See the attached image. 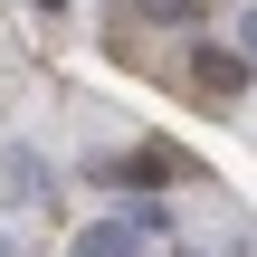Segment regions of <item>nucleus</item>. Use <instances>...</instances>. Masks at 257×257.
Instances as JSON below:
<instances>
[{
    "mask_svg": "<svg viewBox=\"0 0 257 257\" xmlns=\"http://www.w3.org/2000/svg\"><path fill=\"white\" fill-rule=\"evenodd\" d=\"M0 257H19V248H10V238H0Z\"/></svg>",
    "mask_w": 257,
    "mask_h": 257,
    "instance_id": "obj_8",
    "label": "nucleus"
},
{
    "mask_svg": "<svg viewBox=\"0 0 257 257\" xmlns=\"http://www.w3.org/2000/svg\"><path fill=\"white\" fill-rule=\"evenodd\" d=\"M0 191H10V200H48L57 181L38 172V153H29V143H10V153H0Z\"/></svg>",
    "mask_w": 257,
    "mask_h": 257,
    "instance_id": "obj_3",
    "label": "nucleus"
},
{
    "mask_svg": "<svg viewBox=\"0 0 257 257\" xmlns=\"http://www.w3.org/2000/svg\"><path fill=\"white\" fill-rule=\"evenodd\" d=\"M143 238L124 229V219H95V229H76V257H134Z\"/></svg>",
    "mask_w": 257,
    "mask_h": 257,
    "instance_id": "obj_4",
    "label": "nucleus"
},
{
    "mask_svg": "<svg viewBox=\"0 0 257 257\" xmlns=\"http://www.w3.org/2000/svg\"><path fill=\"white\" fill-rule=\"evenodd\" d=\"M191 86H200L210 105H229V95H248V57H238V48H200V57H191Z\"/></svg>",
    "mask_w": 257,
    "mask_h": 257,
    "instance_id": "obj_2",
    "label": "nucleus"
},
{
    "mask_svg": "<svg viewBox=\"0 0 257 257\" xmlns=\"http://www.w3.org/2000/svg\"><path fill=\"white\" fill-rule=\"evenodd\" d=\"M172 172H181V153H172V143H134V153L95 162V181H134V191H153V181H172Z\"/></svg>",
    "mask_w": 257,
    "mask_h": 257,
    "instance_id": "obj_1",
    "label": "nucleus"
},
{
    "mask_svg": "<svg viewBox=\"0 0 257 257\" xmlns=\"http://www.w3.org/2000/svg\"><path fill=\"white\" fill-rule=\"evenodd\" d=\"M134 19H153V29H191L200 0H134Z\"/></svg>",
    "mask_w": 257,
    "mask_h": 257,
    "instance_id": "obj_5",
    "label": "nucleus"
},
{
    "mask_svg": "<svg viewBox=\"0 0 257 257\" xmlns=\"http://www.w3.org/2000/svg\"><path fill=\"white\" fill-rule=\"evenodd\" d=\"M38 10H67V0H38Z\"/></svg>",
    "mask_w": 257,
    "mask_h": 257,
    "instance_id": "obj_7",
    "label": "nucleus"
},
{
    "mask_svg": "<svg viewBox=\"0 0 257 257\" xmlns=\"http://www.w3.org/2000/svg\"><path fill=\"white\" fill-rule=\"evenodd\" d=\"M181 257H200V248H181Z\"/></svg>",
    "mask_w": 257,
    "mask_h": 257,
    "instance_id": "obj_9",
    "label": "nucleus"
},
{
    "mask_svg": "<svg viewBox=\"0 0 257 257\" xmlns=\"http://www.w3.org/2000/svg\"><path fill=\"white\" fill-rule=\"evenodd\" d=\"M238 57H257V10H248V19H238Z\"/></svg>",
    "mask_w": 257,
    "mask_h": 257,
    "instance_id": "obj_6",
    "label": "nucleus"
}]
</instances>
